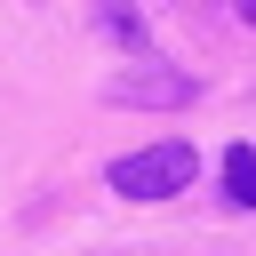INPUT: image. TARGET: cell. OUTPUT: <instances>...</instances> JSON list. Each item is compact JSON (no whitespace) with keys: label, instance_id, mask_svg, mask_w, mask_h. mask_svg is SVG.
Returning <instances> with one entry per match:
<instances>
[{"label":"cell","instance_id":"cell-4","mask_svg":"<svg viewBox=\"0 0 256 256\" xmlns=\"http://www.w3.org/2000/svg\"><path fill=\"white\" fill-rule=\"evenodd\" d=\"M96 24H104V32H112L128 56H152V32H144V16H136L128 0H96Z\"/></svg>","mask_w":256,"mask_h":256},{"label":"cell","instance_id":"cell-1","mask_svg":"<svg viewBox=\"0 0 256 256\" xmlns=\"http://www.w3.org/2000/svg\"><path fill=\"white\" fill-rule=\"evenodd\" d=\"M192 176H200V152H192L184 136L144 144V152H120V160L104 168V184H112L120 200H168V192H184Z\"/></svg>","mask_w":256,"mask_h":256},{"label":"cell","instance_id":"cell-5","mask_svg":"<svg viewBox=\"0 0 256 256\" xmlns=\"http://www.w3.org/2000/svg\"><path fill=\"white\" fill-rule=\"evenodd\" d=\"M240 16H248V24H256V0H240Z\"/></svg>","mask_w":256,"mask_h":256},{"label":"cell","instance_id":"cell-3","mask_svg":"<svg viewBox=\"0 0 256 256\" xmlns=\"http://www.w3.org/2000/svg\"><path fill=\"white\" fill-rule=\"evenodd\" d=\"M216 176H224V200L232 208H256V144H224Z\"/></svg>","mask_w":256,"mask_h":256},{"label":"cell","instance_id":"cell-2","mask_svg":"<svg viewBox=\"0 0 256 256\" xmlns=\"http://www.w3.org/2000/svg\"><path fill=\"white\" fill-rule=\"evenodd\" d=\"M192 96H200V80H192V72H168V64H152V56H136L128 72L104 80V104H144V112H176V104H192Z\"/></svg>","mask_w":256,"mask_h":256}]
</instances>
